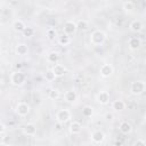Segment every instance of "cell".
I'll return each instance as SVG.
<instances>
[{
	"mask_svg": "<svg viewBox=\"0 0 146 146\" xmlns=\"http://www.w3.org/2000/svg\"><path fill=\"white\" fill-rule=\"evenodd\" d=\"M105 138V135L102 130H95L92 133H91V140L95 143V144H100Z\"/></svg>",
	"mask_w": 146,
	"mask_h": 146,
	"instance_id": "obj_10",
	"label": "cell"
},
{
	"mask_svg": "<svg viewBox=\"0 0 146 146\" xmlns=\"http://www.w3.org/2000/svg\"><path fill=\"white\" fill-rule=\"evenodd\" d=\"M119 130L120 132H122L123 135H129L132 131V125L128 122V121H122L119 125Z\"/></svg>",
	"mask_w": 146,
	"mask_h": 146,
	"instance_id": "obj_12",
	"label": "cell"
},
{
	"mask_svg": "<svg viewBox=\"0 0 146 146\" xmlns=\"http://www.w3.org/2000/svg\"><path fill=\"white\" fill-rule=\"evenodd\" d=\"M96 99H97V102H98L99 104L106 105V104L110 103V94H108L107 91H100V92H98Z\"/></svg>",
	"mask_w": 146,
	"mask_h": 146,
	"instance_id": "obj_9",
	"label": "cell"
},
{
	"mask_svg": "<svg viewBox=\"0 0 146 146\" xmlns=\"http://www.w3.org/2000/svg\"><path fill=\"white\" fill-rule=\"evenodd\" d=\"M99 72H100V75H102L103 78H110V76L113 74V67H112V65H110V64H103V65L100 66Z\"/></svg>",
	"mask_w": 146,
	"mask_h": 146,
	"instance_id": "obj_8",
	"label": "cell"
},
{
	"mask_svg": "<svg viewBox=\"0 0 146 146\" xmlns=\"http://www.w3.org/2000/svg\"><path fill=\"white\" fill-rule=\"evenodd\" d=\"M75 24H76V29H79V30H81V31H84V30L88 29V22L84 21V19H80V21H78Z\"/></svg>",
	"mask_w": 146,
	"mask_h": 146,
	"instance_id": "obj_22",
	"label": "cell"
},
{
	"mask_svg": "<svg viewBox=\"0 0 146 146\" xmlns=\"http://www.w3.org/2000/svg\"><path fill=\"white\" fill-rule=\"evenodd\" d=\"M68 130H70V132H71L72 135H78V133L81 132L82 125H81L80 122L73 121V122H71V124H70V127H68Z\"/></svg>",
	"mask_w": 146,
	"mask_h": 146,
	"instance_id": "obj_13",
	"label": "cell"
},
{
	"mask_svg": "<svg viewBox=\"0 0 146 146\" xmlns=\"http://www.w3.org/2000/svg\"><path fill=\"white\" fill-rule=\"evenodd\" d=\"M44 79H46L48 82H52V81L56 79V75H55V73L52 72V70H48V71L44 73Z\"/></svg>",
	"mask_w": 146,
	"mask_h": 146,
	"instance_id": "obj_23",
	"label": "cell"
},
{
	"mask_svg": "<svg viewBox=\"0 0 146 146\" xmlns=\"http://www.w3.org/2000/svg\"><path fill=\"white\" fill-rule=\"evenodd\" d=\"M112 108H113L114 111H117V112L123 111V110L125 108V103H124L123 100H120V99L114 100V102L112 103Z\"/></svg>",
	"mask_w": 146,
	"mask_h": 146,
	"instance_id": "obj_19",
	"label": "cell"
},
{
	"mask_svg": "<svg viewBox=\"0 0 146 146\" xmlns=\"http://www.w3.org/2000/svg\"><path fill=\"white\" fill-rule=\"evenodd\" d=\"M23 132H24V135H26V136H34V135L36 133V128H35L34 124L29 123V124L24 125Z\"/></svg>",
	"mask_w": 146,
	"mask_h": 146,
	"instance_id": "obj_14",
	"label": "cell"
},
{
	"mask_svg": "<svg viewBox=\"0 0 146 146\" xmlns=\"http://www.w3.org/2000/svg\"><path fill=\"white\" fill-rule=\"evenodd\" d=\"M25 80H26V76H25V74L22 71H15L10 75V82H11V84L17 86V87L24 84Z\"/></svg>",
	"mask_w": 146,
	"mask_h": 146,
	"instance_id": "obj_2",
	"label": "cell"
},
{
	"mask_svg": "<svg viewBox=\"0 0 146 146\" xmlns=\"http://www.w3.org/2000/svg\"><path fill=\"white\" fill-rule=\"evenodd\" d=\"M63 30H64V33H65V34L71 35V34H74L78 29H76L75 22H73V21H66V22L64 23Z\"/></svg>",
	"mask_w": 146,
	"mask_h": 146,
	"instance_id": "obj_6",
	"label": "cell"
},
{
	"mask_svg": "<svg viewBox=\"0 0 146 146\" xmlns=\"http://www.w3.org/2000/svg\"><path fill=\"white\" fill-rule=\"evenodd\" d=\"M130 91H131L132 95H136V96L141 95L145 91V82L141 81V80L132 82L131 86H130Z\"/></svg>",
	"mask_w": 146,
	"mask_h": 146,
	"instance_id": "obj_3",
	"label": "cell"
},
{
	"mask_svg": "<svg viewBox=\"0 0 146 146\" xmlns=\"http://www.w3.org/2000/svg\"><path fill=\"white\" fill-rule=\"evenodd\" d=\"M16 67H17V68H21V67H22V65H21V64H17V65H16Z\"/></svg>",
	"mask_w": 146,
	"mask_h": 146,
	"instance_id": "obj_32",
	"label": "cell"
},
{
	"mask_svg": "<svg viewBox=\"0 0 146 146\" xmlns=\"http://www.w3.org/2000/svg\"><path fill=\"white\" fill-rule=\"evenodd\" d=\"M82 115L84 117H90L92 115V107L91 106H84L82 108Z\"/></svg>",
	"mask_w": 146,
	"mask_h": 146,
	"instance_id": "obj_26",
	"label": "cell"
},
{
	"mask_svg": "<svg viewBox=\"0 0 146 146\" xmlns=\"http://www.w3.org/2000/svg\"><path fill=\"white\" fill-rule=\"evenodd\" d=\"M123 9H124V11H127V13H131V11H133V9H135L133 2H132V1H127V2H124V5H123Z\"/></svg>",
	"mask_w": 146,
	"mask_h": 146,
	"instance_id": "obj_25",
	"label": "cell"
},
{
	"mask_svg": "<svg viewBox=\"0 0 146 146\" xmlns=\"http://www.w3.org/2000/svg\"><path fill=\"white\" fill-rule=\"evenodd\" d=\"M106 40V34L102 30H95L90 34V42L94 46H102Z\"/></svg>",
	"mask_w": 146,
	"mask_h": 146,
	"instance_id": "obj_1",
	"label": "cell"
},
{
	"mask_svg": "<svg viewBox=\"0 0 146 146\" xmlns=\"http://www.w3.org/2000/svg\"><path fill=\"white\" fill-rule=\"evenodd\" d=\"M23 34H24V36H27V38H30V36H32L33 34H34V30L32 29V27H25L24 30H23Z\"/></svg>",
	"mask_w": 146,
	"mask_h": 146,
	"instance_id": "obj_28",
	"label": "cell"
},
{
	"mask_svg": "<svg viewBox=\"0 0 146 146\" xmlns=\"http://www.w3.org/2000/svg\"><path fill=\"white\" fill-rule=\"evenodd\" d=\"M58 42H59V44H62V46H67V44L71 43V39H70V36H68L67 34H63L62 36H59Z\"/></svg>",
	"mask_w": 146,
	"mask_h": 146,
	"instance_id": "obj_21",
	"label": "cell"
},
{
	"mask_svg": "<svg viewBox=\"0 0 146 146\" xmlns=\"http://www.w3.org/2000/svg\"><path fill=\"white\" fill-rule=\"evenodd\" d=\"M26 27V25H25V23L23 22V21H21V19H16V21H14V23H13V29H14V31H16V32H23V30Z\"/></svg>",
	"mask_w": 146,
	"mask_h": 146,
	"instance_id": "obj_17",
	"label": "cell"
},
{
	"mask_svg": "<svg viewBox=\"0 0 146 146\" xmlns=\"http://www.w3.org/2000/svg\"><path fill=\"white\" fill-rule=\"evenodd\" d=\"M16 52L19 55V56H25L27 52H29V47L25 44V43H18L16 46Z\"/></svg>",
	"mask_w": 146,
	"mask_h": 146,
	"instance_id": "obj_18",
	"label": "cell"
},
{
	"mask_svg": "<svg viewBox=\"0 0 146 146\" xmlns=\"http://www.w3.org/2000/svg\"><path fill=\"white\" fill-rule=\"evenodd\" d=\"M103 1H104V0H103Z\"/></svg>",
	"mask_w": 146,
	"mask_h": 146,
	"instance_id": "obj_33",
	"label": "cell"
},
{
	"mask_svg": "<svg viewBox=\"0 0 146 146\" xmlns=\"http://www.w3.org/2000/svg\"><path fill=\"white\" fill-rule=\"evenodd\" d=\"M59 96H60V92H59L57 89H51V90L49 91V94H48V97H49L50 99H52V100L58 99Z\"/></svg>",
	"mask_w": 146,
	"mask_h": 146,
	"instance_id": "obj_24",
	"label": "cell"
},
{
	"mask_svg": "<svg viewBox=\"0 0 146 146\" xmlns=\"http://www.w3.org/2000/svg\"><path fill=\"white\" fill-rule=\"evenodd\" d=\"M5 131H6V127H5V124H3V123H1V122H0V135H2Z\"/></svg>",
	"mask_w": 146,
	"mask_h": 146,
	"instance_id": "obj_30",
	"label": "cell"
},
{
	"mask_svg": "<svg viewBox=\"0 0 146 146\" xmlns=\"http://www.w3.org/2000/svg\"><path fill=\"white\" fill-rule=\"evenodd\" d=\"M30 112V106L27 103L25 102H21L17 104L16 106V113L19 115V116H26Z\"/></svg>",
	"mask_w": 146,
	"mask_h": 146,
	"instance_id": "obj_5",
	"label": "cell"
},
{
	"mask_svg": "<svg viewBox=\"0 0 146 146\" xmlns=\"http://www.w3.org/2000/svg\"><path fill=\"white\" fill-rule=\"evenodd\" d=\"M129 27H130V30L132 31V32H140L141 30H143V23L140 22V21H138V19H135V21H132L131 23H130V25H129Z\"/></svg>",
	"mask_w": 146,
	"mask_h": 146,
	"instance_id": "obj_15",
	"label": "cell"
},
{
	"mask_svg": "<svg viewBox=\"0 0 146 146\" xmlns=\"http://www.w3.org/2000/svg\"><path fill=\"white\" fill-rule=\"evenodd\" d=\"M128 47L131 49V50H137L141 47V40L137 36H131L129 40H128Z\"/></svg>",
	"mask_w": 146,
	"mask_h": 146,
	"instance_id": "obj_7",
	"label": "cell"
},
{
	"mask_svg": "<svg viewBox=\"0 0 146 146\" xmlns=\"http://www.w3.org/2000/svg\"><path fill=\"white\" fill-rule=\"evenodd\" d=\"M105 117H106V120H112V117H113V115H112L111 113H107V114L105 115Z\"/></svg>",
	"mask_w": 146,
	"mask_h": 146,
	"instance_id": "obj_31",
	"label": "cell"
},
{
	"mask_svg": "<svg viewBox=\"0 0 146 146\" xmlns=\"http://www.w3.org/2000/svg\"><path fill=\"white\" fill-rule=\"evenodd\" d=\"M133 145H137V146H145L146 145V141L145 140H143V139H137V141H135V144Z\"/></svg>",
	"mask_w": 146,
	"mask_h": 146,
	"instance_id": "obj_29",
	"label": "cell"
},
{
	"mask_svg": "<svg viewBox=\"0 0 146 146\" xmlns=\"http://www.w3.org/2000/svg\"><path fill=\"white\" fill-rule=\"evenodd\" d=\"M64 99L67 103H73L76 100V92L74 90H67L64 94Z\"/></svg>",
	"mask_w": 146,
	"mask_h": 146,
	"instance_id": "obj_16",
	"label": "cell"
},
{
	"mask_svg": "<svg viewBox=\"0 0 146 146\" xmlns=\"http://www.w3.org/2000/svg\"><path fill=\"white\" fill-rule=\"evenodd\" d=\"M51 70H52V72L55 73L56 78H60V76H63V75L65 74V72H66L65 66L62 65V64H58V63L54 64V67H52Z\"/></svg>",
	"mask_w": 146,
	"mask_h": 146,
	"instance_id": "obj_11",
	"label": "cell"
},
{
	"mask_svg": "<svg viewBox=\"0 0 146 146\" xmlns=\"http://www.w3.org/2000/svg\"><path fill=\"white\" fill-rule=\"evenodd\" d=\"M46 35L49 40H54L56 38V30L52 29V27H49L47 31H46Z\"/></svg>",
	"mask_w": 146,
	"mask_h": 146,
	"instance_id": "obj_27",
	"label": "cell"
},
{
	"mask_svg": "<svg viewBox=\"0 0 146 146\" xmlns=\"http://www.w3.org/2000/svg\"><path fill=\"white\" fill-rule=\"evenodd\" d=\"M71 119V112L68 110H59L56 114V120L59 123H65Z\"/></svg>",
	"mask_w": 146,
	"mask_h": 146,
	"instance_id": "obj_4",
	"label": "cell"
},
{
	"mask_svg": "<svg viewBox=\"0 0 146 146\" xmlns=\"http://www.w3.org/2000/svg\"><path fill=\"white\" fill-rule=\"evenodd\" d=\"M47 60L51 64H56L59 60V54L57 51H51L47 55Z\"/></svg>",
	"mask_w": 146,
	"mask_h": 146,
	"instance_id": "obj_20",
	"label": "cell"
}]
</instances>
